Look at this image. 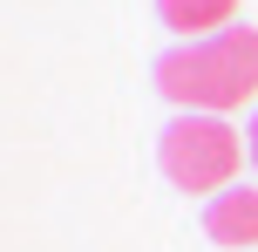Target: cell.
I'll list each match as a JSON object with an SVG mask.
<instances>
[{"instance_id":"obj_4","label":"cell","mask_w":258,"mask_h":252,"mask_svg":"<svg viewBox=\"0 0 258 252\" xmlns=\"http://www.w3.org/2000/svg\"><path fill=\"white\" fill-rule=\"evenodd\" d=\"M156 14H163V27H177L183 41H211L231 27L238 0H156Z\"/></svg>"},{"instance_id":"obj_1","label":"cell","mask_w":258,"mask_h":252,"mask_svg":"<svg viewBox=\"0 0 258 252\" xmlns=\"http://www.w3.org/2000/svg\"><path fill=\"white\" fill-rule=\"evenodd\" d=\"M156 89L183 116H224L258 95V27H224L211 41H183L156 62Z\"/></svg>"},{"instance_id":"obj_2","label":"cell","mask_w":258,"mask_h":252,"mask_svg":"<svg viewBox=\"0 0 258 252\" xmlns=\"http://www.w3.org/2000/svg\"><path fill=\"white\" fill-rule=\"evenodd\" d=\"M238 164H245V143L224 116H177L163 130V177L177 191H231Z\"/></svg>"},{"instance_id":"obj_5","label":"cell","mask_w":258,"mask_h":252,"mask_svg":"<svg viewBox=\"0 0 258 252\" xmlns=\"http://www.w3.org/2000/svg\"><path fill=\"white\" fill-rule=\"evenodd\" d=\"M251 164H258V116H251Z\"/></svg>"},{"instance_id":"obj_3","label":"cell","mask_w":258,"mask_h":252,"mask_svg":"<svg viewBox=\"0 0 258 252\" xmlns=\"http://www.w3.org/2000/svg\"><path fill=\"white\" fill-rule=\"evenodd\" d=\"M204 232L218 245H258V191H245V184L218 191L204 205Z\"/></svg>"}]
</instances>
